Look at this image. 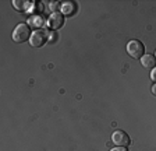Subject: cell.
Here are the masks:
<instances>
[{"mask_svg":"<svg viewBox=\"0 0 156 151\" xmlns=\"http://www.w3.org/2000/svg\"><path fill=\"white\" fill-rule=\"evenodd\" d=\"M127 52L131 57L134 59H140L144 56V52H145V48H144V43L138 39H133L127 43Z\"/></svg>","mask_w":156,"mask_h":151,"instance_id":"obj_2","label":"cell"},{"mask_svg":"<svg viewBox=\"0 0 156 151\" xmlns=\"http://www.w3.org/2000/svg\"><path fill=\"white\" fill-rule=\"evenodd\" d=\"M110 151H128V150H127V147H119V145H117V147L112 148Z\"/></svg>","mask_w":156,"mask_h":151,"instance_id":"obj_13","label":"cell"},{"mask_svg":"<svg viewBox=\"0 0 156 151\" xmlns=\"http://www.w3.org/2000/svg\"><path fill=\"white\" fill-rule=\"evenodd\" d=\"M151 79H152L153 83H156V67H153L152 72H151Z\"/></svg>","mask_w":156,"mask_h":151,"instance_id":"obj_12","label":"cell"},{"mask_svg":"<svg viewBox=\"0 0 156 151\" xmlns=\"http://www.w3.org/2000/svg\"><path fill=\"white\" fill-rule=\"evenodd\" d=\"M112 141H113L116 145H119V147H127V145L131 143L130 136L123 130L113 131V134H112Z\"/></svg>","mask_w":156,"mask_h":151,"instance_id":"obj_4","label":"cell"},{"mask_svg":"<svg viewBox=\"0 0 156 151\" xmlns=\"http://www.w3.org/2000/svg\"><path fill=\"white\" fill-rule=\"evenodd\" d=\"M45 32H46V36H48V42L53 43V42H56V41H57V38H58L57 31L48 30V31H45Z\"/></svg>","mask_w":156,"mask_h":151,"instance_id":"obj_10","label":"cell"},{"mask_svg":"<svg viewBox=\"0 0 156 151\" xmlns=\"http://www.w3.org/2000/svg\"><path fill=\"white\" fill-rule=\"evenodd\" d=\"M46 42H48L46 32L45 31H41V30L34 31L31 38H29V43H31V46H34V48H41V46H43Z\"/></svg>","mask_w":156,"mask_h":151,"instance_id":"obj_5","label":"cell"},{"mask_svg":"<svg viewBox=\"0 0 156 151\" xmlns=\"http://www.w3.org/2000/svg\"><path fill=\"white\" fill-rule=\"evenodd\" d=\"M64 25V16L62 13H52L48 18V27L52 31H57Z\"/></svg>","mask_w":156,"mask_h":151,"instance_id":"obj_3","label":"cell"},{"mask_svg":"<svg viewBox=\"0 0 156 151\" xmlns=\"http://www.w3.org/2000/svg\"><path fill=\"white\" fill-rule=\"evenodd\" d=\"M31 28H29V25H27V24H18V25L14 28L13 31V41L17 43H23L25 42V41H29V38H31Z\"/></svg>","mask_w":156,"mask_h":151,"instance_id":"obj_1","label":"cell"},{"mask_svg":"<svg viewBox=\"0 0 156 151\" xmlns=\"http://www.w3.org/2000/svg\"><path fill=\"white\" fill-rule=\"evenodd\" d=\"M32 4L31 2H24V0H14L13 2V6L16 10L18 11H28L32 9Z\"/></svg>","mask_w":156,"mask_h":151,"instance_id":"obj_9","label":"cell"},{"mask_svg":"<svg viewBox=\"0 0 156 151\" xmlns=\"http://www.w3.org/2000/svg\"><path fill=\"white\" fill-rule=\"evenodd\" d=\"M43 24H45V20H43V17L39 16V14H32V16L28 18V25L32 27L35 31H38V28H42Z\"/></svg>","mask_w":156,"mask_h":151,"instance_id":"obj_6","label":"cell"},{"mask_svg":"<svg viewBox=\"0 0 156 151\" xmlns=\"http://www.w3.org/2000/svg\"><path fill=\"white\" fill-rule=\"evenodd\" d=\"M58 6H60V3H56V2H52V3H50V9H52L53 13H57Z\"/></svg>","mask_w":156,"mask_h":151,"instance_id":"obj_11","label":"cell"},{"mask_svg":"<svg viewBox=\"0 0 156 151\" xmlns=\"http://www.w3.org/2000/svg\"><path fill=\"white\" fill-rule=\"evenodd\" d=\"M141 64L145 67V69H153L156 67V57L153 55H149V53H146L141 57Z\"/></svg>","mask_w":156,"mask_h":151,"instance_id":"obj_7","label":"cell"},{"mask_svg":"<svg viewBox=\"0 0 156 151\" xmlns=\"http://www.w3.org/2000/svg\"><path fill=\"white\" fill-rule=\"evenodd\" d=\"M77 4L74 2H64L62 4V10H63V16H73V14L77 13Z\"/></svg>","mask_w":156,"mask_h":151,"instance_id":"obj_8","label":"cell"},{"mask_svg":"<svg viewBox=\"0 0 156 151\" xmlns=\"http://www.w3.org/2000/svg\"><path fill=\"white\" fill-rule=\"evenodd\" d=\"M155 57H156V52H155Z\"/></svg>","mask_w":156,"mask_h":151,"instance_id":"obj_14","label":"cell"}]
</instances>
